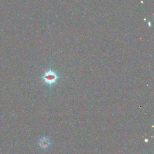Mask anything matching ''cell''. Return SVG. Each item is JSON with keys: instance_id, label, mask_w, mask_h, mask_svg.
Returning <instances> with one entry per match:
<instances>
[{"instance_id": "6da1fadb", "label": "cell", "mask_w": 154, "mask_h": 154, "mask_svg": "<svg viewBox=\"0 0 154 154\" xmlns=\"http://www.w3.org/2000/svg\"><path fill=\"white\" fill-rule=\"evenodd\" d=\"M60 78L57 72L50 68L46 71L41 77L42 81L50 87L57 84V81Z\"/></svg>"}, {"instance_id": "7a4b0ae2", "label": "cell", "mask_w": 154, "mask_h": 154, "mask_svg": "<svg viewBox=\"0 0 154 154\" xmlns=\"http://www.w3.org/2000/svg\"><path fill=\"white\" fill-rule=\"evenodd\" d=\"M38 144L41 149L43 150H46L52 145V142H51L49 138L44 137H42L39 140Z\"/></svg>"}]
</instances>
